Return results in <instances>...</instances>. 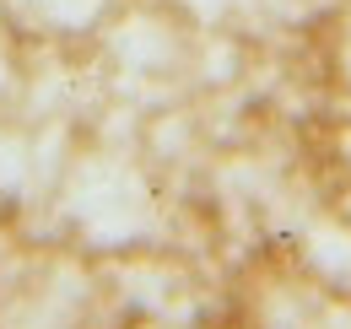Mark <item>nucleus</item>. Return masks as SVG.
I'll return each mask as SVG.
<instances>
[]
</instances>
